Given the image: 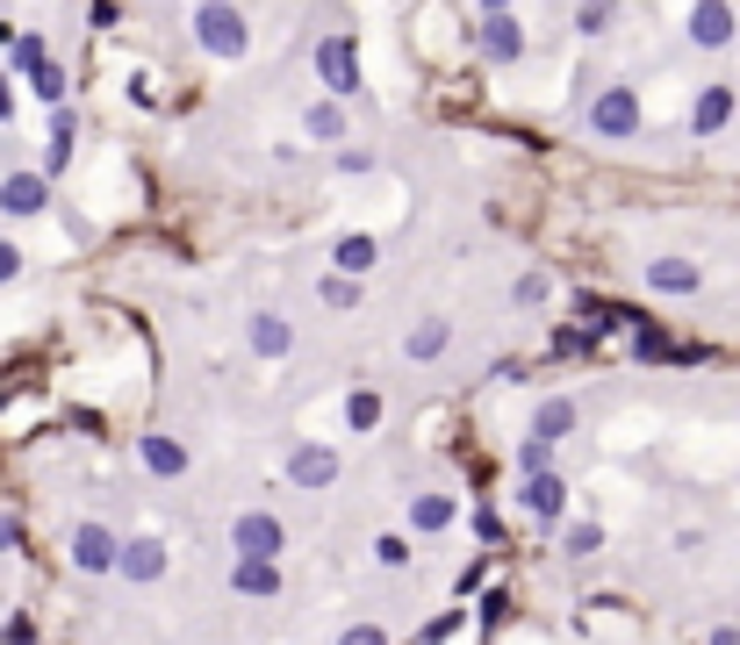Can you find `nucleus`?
<instances>
[{
  "mask_svg": "<svg viewBox=\"0 0 740 645\" xmlns=\"http://www.w3.org/2000/svg\"><path fill=\"white\" fill-rule=\"evenodd\" d=\"M367 266H374V237H345L338 244V273H345V280H359Z\"/></svg>",
  "mask_w": 740,
  "mask_h": 645,
  "instance_id": "19",
  "label": "nucleus"
},
{
  "mask_svg": "<svg viewBox=\"0 0 740 645\" xmlns=\"http://www.w3.org/2000/svg\"><path fill=\"white\" fill-rule=\"evenodd\" d=\"M338 645H388V638H382V632H374V624H353V632H345Z\"/></svg>",
  "mask_w": 740,
  "mask_h": 645,
  "instance_id": "33",
  "label": "nucleus"
},
{
  "mask_svg": "<svg viewBox=\"0 0 740 645\" xmlns=\"http://www.w3.org/2000/svg\"><path fill=\"white\" fill-rule=\"evenodd\" d=\"M568 430H576V402H561V395H554V402H539V417H533V438H539V444L568 438Z\"/></svg>",
  "mask_w": 740,
  "mask_h": 645,
  "instance_id": "14",
  "label": "nucleus"
},
{
  "mask_svg": "<svg viewBox=\"0 0 740 645\" xmlns=\"http://www.w3.org/2000/svg\"><path fill=\"white\" fill-rule=\"evenodd\" d=\"M733 115V86H704L698 94V108H690V122H698V136H712L719 122Z\"/></svg>",
  "mask_w": 740,
  "mask_h": 645,
  "instance_id": "13",
  "label": "nucleus"
},
{
  "mask_svg": "<svg viewBox=\"0 0 740 645\" xmlns=\"http://www.w3.org/2000/svg\"><path fill=\"white\" fill-rule=\"evenodd\" d=\"M410 524H417V531H446V524H453V502H446V495L410 502Z\"/></svg>",
  "mask_w": 740,
  "mask_h": 645,
  "instance_id": "20",
  "label": "nucleus"
},
{
  "mask_svg": "<svg viewBox=\"0 0 740 645\" xmlns=\"http://www.w3.org/2000/svg\"><path fill=\"white\" fill-rule=\"evenodd\" d=\"M690 37H698V43H727L733 37V14L727 8H698V14H690Z\"/></svg>",
  "mask_w": 740,
  "mask_h": 645,
  "instance_id": "18",
  "label": "nucleus"
},
{
  "mask_svg": "<svg viewBox=\"0 0 740 645\" xmlns=\"http://www.w3.org/2000/svg\"><path fill=\"white\" fill-rule=\"evenodd\" d=\"M510 295H518V301H525V309H533V301H547V273H525V280H518V287H510Z\"/></svg>",
  "mask_w": 740,
  "mask_h": 645,
  "instance_id": "28",
  "label": "nucleus"
},
{
  "mask_svg": "<svg viewBox=\"0 0 740 645\" xmlns=\"http://www.w3.org/2000/svg\"><path fill=\"white\" fill-rule=\"evenodd\" d=\"M568 552H576V560H590V552H604V531H597V524H576V531H568Z\"/></svg>",
  "mask_w": 740,
  "mask_h": 645,
  "instance_id": "24",
  "label": "nucleus"
},
{
  "mask_svg": "<svg viewBox=\"0 0 740 645\" xmlns=\"http://www.w3.org/2000/svg\"><path fill=\"white\" fill-rule=\"evenodd\" d=\"M194 29H202V43L216 58H237L252 43V29H245V14H231V8H194Z\"/></svg>",
  "mask_w": 740,
  "mask_h": 645,
  "instance_id": "2",
  "label": "nucleus"
},
{
  "mask_svg": "<svg viewBox=\"0 0 740 645\" xmlns=\"http://www.w3.org/2000/svg\"><path fill=\"white\" fill-rule=\"evenodd\" d=\"M8 65H14V72H29V80L51 65V58H43V37H37V29H8Z\"/></svg>",
  "mask_w": 740,
  "mask_h": 645,
  "instance_id": "11",
  "label": "nucleus"
},
{
  "mask_svg": "<svg viewBox=\"0 0 740 645\" xmlns=\"http://www.w3.org/2000/svg\"><path fill=\"white\" fill-rule=\"evenodd\" d=\"M72 165V136H51V151H43V180H58Z\"/></svg>",
  "mask_w": 740,
  "mask_h": 645,
  "instance_id": "25",
  "label": "nucleus"
},
{
  "mask_svg": "<svg viewBox=\"0 0 740 645\" xmlns=\"http://www.w3.org/2000/svg\"><path fill=\"white\" fill-rule=\"evenodd\" d=\"M288 473H295L302 488H331V481H338V452H331V444H302Z\"/></svg>",
  "mask_w": 740,
  "mask_h": 645,
  "instance_id": "8",
  "label": "nucleus"
},
{
  "mask_svg": "<svg viewBox=\"0 0 740 645\" xmlns=\"http://www.w3.org/2000/svg\"><path fill=\"white\" fill-rule=\"evenodd\" d=\"M647 280H655L661 295H690V287H698V266H683V258H655Z\"/></svg>",
  "mask_w": 740,
  "mask_h": 645,
  "instance_id": "16",
  "label": "nucleus"
},
{
  "mask_svg": "<svg viewBox=\"0 0 740 645\" xmlns=\"http://www.w3.org/2000/svg\"><path fill=\"white\" fill-rule=\"evenodd\" d=\"M590 130H597V136H632V130H640V101H632V86H611V94H597Z\"/></svg>",
  "mask_w": 740,
  "mask_h": 645,
  "instance_id": "6",
  "label": "nucleus"
},
{
  "mask_svg": "<svg viewBox=\"0 0 740 645\" xmlns=\"http://www.w3.org/2000/svg\"><path fill=\"white\" fill-rule=\"evenodd\" d=\"M518 467H525V481H539V473H547V467H554V444L525 438V444H518Z\"/></svg>",
  "mask_w": 740,
  "mask_h": 645,
  "instance_id": "21",
  "label": "nucleus"
},
{
  "mask_svg": "<svg viewBox=\"0 0 740 645\" xmlns=\"http://www.w3.org/2000/svg\"><path fill=\"white\" fill-rule=\"evenodd\" d=\"M374 560H382V566H403V560H410V538H382V545H374Z\"/></svg>",
  "mask_w": 740,
  "mask_h": 645,
  "instance_id": "29",
  "label": "nucleus"
},
{
  "mask_svg": "<svg viewBox=\"0 0 740 645\" xmlns=\"http://www.w3.org/2000/svg\"><path fill=\"white\" fill-rule=\"evenodd\" d=\"M14 273H22V252H14V244H0V280H14Z\"/></svg>",
  "mask_w": 740,
  "mask_h": 645,
  "instance_id": "34",
  "label": "nucleus"
},
{
  "mask_svg": "<svg viewBox=\"0 0 740 645\" xmlns=\"http://www.w3.org/2000/svg\"><path fill=\"white\" fill-rule=\"evenodd\" d=\"M37 94L58 108V101H65V72H58V65H43V72H37Z\"/></svg>",
  "mask_w": 740,
  "mask_h": 645,
  "instance_id": "27",
  "label": "nucleus"
},
{
  "mask_svg": "<svg viewBox=\"0 0 740 645\" xmlns=\"http://www.w3.org/2000/svg\"><path fill=\"white\" fill-rule=\"evenodd\" d=\"M345 423H353V430H374V423H382V395H353V402H345Z\"/></svg>",
  "mask_w": 740,
  "mask_h": 645,
  "instance_id": "23",
  "label": "nucleus"
},
{
  "mask_svg": "<svg viewBox=\"0 0 740 645\" xmlns=\"http://www.w3.org/2000/svg\"><path fill=\"white\" fill-rule=\"evenodd\" d=\"M324 301H331V309H353V301H359V280H345V273H338V280H324Z\"/></svg>",
  "mask_w": 740,
  "mask_h": 645,
  "instance_id": "26",
  "label": "nucleus"
},
{
  "mask_svg": "<svg viewBox=\"0 0 740 645\" xmlns=\"http://www.w3.org/2000/svg\"><path fill=\"white\" fill-rule=\"evenodd\" d=\"M712 645H740V632H719V638H712Z\"/></svg>",
  "mask_w": 740,
  "mask_h": 645,
  "instance_id": "37",
  "label": "nucleus"
},
{
  "mask_svg": "<svg viewBox=\"0 0 740 645\" xmlns=\"http://www.w3.org/2000/svg\"><path fill=\"white\" fill-rule=\"evenodd\" d=\"M252 345H260L266 359H281V351L295 345V330H288V322H281V316H260V322H252Z\"/></svg>",
  "mask_w": 740,
  "mask_h": 645,
  "instance_id": "17",
  "label": "nucleus"
},
{
  "mask_svg": "<svg viewBox=\"0 0 740 645\" xmlns=\"http://www.w3.org/2000/svg\"><path fill=\"white\" fill-rule=\"evenodd\" d=\"M561 502H568V488L554 481V473H539V481H525V510H533L539 524H554V516H561Z\"/></svg>",
  "mask_w": 740,
  "mask_h": 645,
  "instance_id": "10",
  "label": "nucleus"
},
{
  "mask_svg": "<svg viewBox=\"0 0 740 645\" xmlns=\"http://www.w3.org/2000/svg\"><path fill=\"white\" fill-rule=\"evenodd\" d=\"M475 43H481V58H496V65H510V58L525 51L518 22H510L504 8H481V14H475Z\"/></svg>",
  "mask_w": 740,
  "mask_h": 645,
  "instance_id": "4",
  "label": "nucleus"
},
{
  "mask_svg": "<svg viewBox=\"0 0 740 645\" xmlns=\"http://www.w3.org/2000/svg\"><path fill=\"white\" fill-rule=\"evenodd\" d=\"M231 588H237V595H274V588H281V566H266V560H237V566H231Z\"/></svg>",
  "mask_w": 740,
  "mask_h": 645,
  "instance_id": "12",
  "label": "nucleus"
},
{
  "mask_svg": "<svg viewBox=\"0 0 740 645\" xmlns=\"http://www.w3.org/2000/svg\"><path fill=\"white\" fill-rule=\"evenodd\" d=\"M604 22H611V8H582V14H576V29H582V37H597Z\"/></svg>",
  "mask_w": 740,
  "mask_h": 645,
  "instance_id": "32",
  "label": "nucleus"
},
{
  "mask_svg": "<svg viewBox=\"0 0 740 645\" xmlns=\"http://www.w3.org/2000/svg\"><path fill=\"white\" fill-rule=\"evenodd\" d=\"M72 566H87V574H109V566H123L115 531H109V524H80V531H72Z\"/></svg>",
  "mask_w": 740,
  "mask_h": 645,
  "instance_id": "5",
  "label": "nucleus"
},
{
  "mask_svg": "<svg viewBox=\"0 0 740 645\" xmlns=\"http://www.w3.org/2000/svg\"><path fill=\"white\" fill-rule=\"evenodd\" d=\"M123 574L130 581H159L165 574V545H159V538H130V545H123Z\"/></svg>",
  "mask_w": 740,
  "mask_h": 645,
  "instance_id": "9",
  "label": "nucleus"
},
{
  "mask_svg": "<svg viewBox=\"0 0 740 645\" xmlns=\"http://www.w3.org/2000/svg\"><path fill=\"white\" fill-rule=\"evenodd\" d=\"M43 187H51L43 173H8V180H0V208H8V215H37L43 208Z\"/></svg>",
  "mask_w": 740,
  "mask_h": 645,
  "instance_id": "7",
  "label": "nucleus"
},
{
  "mask_svg": "<svg viewBox=\"0 0 740 645\" xmlns=\"http://www.w3.org/2000/svg\"><path fill=\"white\" fill-rule=\"evenodd\" d=\"M14 115V86H8V72H0V122Z\"/></svg>",
  "mask_w": 740,
  "mask_h": 645,
  "instance_id": "35",
  "label": "nucleus"
},
{
  "mask_svg": "<svg viewBox=\"0 0 740 645\" xmlns=\"http://www.w3.org/2000/svg\"><path fill=\"white\" fill-rule=\"evenodd\" d=\"M316 72L331 80V94L359 101V65H353V37H324L316 43Z\"/></svg>",
  "mask_w": 740,
  "mask_h": 645,
  "instance_id": "3",
  "label": "nucleus"
},
{
  "mask_svg": "<svg viewBox=\"0 0 740 645\" xmlns=\"http://www.w3.org/2000/svg\"><path fill=\"white\" fill-rule=\"evenodd\" d=\"M231 545H237V560H266V566H274L281 552H288V531H281L266 510H245V516H237V531H231Z\"/></svg>",
  "mask_w": 740,
  "mask_h": 645,
  "instance_id": "1",
  "label": "nucleus"
},
{
  "mask_svg": "<svg viewBox=\"0 0 740 645\" xmlns=\"http://www.w3.org/2000/svg\"><path fill=\"white\" fill-rule=\"evenodd\" d=\"M446 351V322H425V330H410V359H439Z\"/></svg>",
  "mask_w": 740,
  "mask_h": 645,
  "instance_id": "22",
  "label": "nucleus"
},
{
  "mask_svg": "<svg viewBox=\"0 0 740 645\" xmlns=\"http://www.w3.org/2000/svg\"><path fill=\"white\" fill-rule=\"evenodd\" d=\"M14 538H22V524H14V516H0V552H8Z\"/></svg>",
  "mask_w": 740,
  "mask_h": 645,
  "instance_id": "36",
  "label": "nucleus"
},
{
  "mask_svg": "<svg viewBox=\"0 0 740 645\" xmlns=\"http://www.w3.org/2000/svg\"><path fill=\"white\" fill-rule=\"evenodd\" d=\"M144 467H151V473H165V481H173V473H187V452H180V444L165 438V430H151V438H144Z\"/></svg>",
  "mask_w": 740,
  "mask_h": 645,
  "instance_id": "15",
  "label": "nucleus"
},
{
  "mask_svg": "<svg viewBox=\"0 0 740 645\" xmlns=\"http://www.w3.org/2000/svg\"><path fill=\"white\" fill-rule=\"evenodd\" d=\"M504 617H510V595H504V588L481 595V624H504Z\"/></svg>",
  "mask_w": 740,
  "mask_h": 645,
  "instance_id": "31",
  "label": "nucleus"
},
{
  "mask_svg": "<svg viewBox=\"0 0 740 645\" xmlns=\"http://www.w3.org/2000/svg\"><path fill=\"white\" fill-rule=\"evenodd\" d=\"M310 136H338V108H331V101L310 108Z\"/></svg>",
  "mask_w": 740,
  "mask_h": 645,
  "instance_id": "30",
  "label": "nucleus"
}]
</instances>
